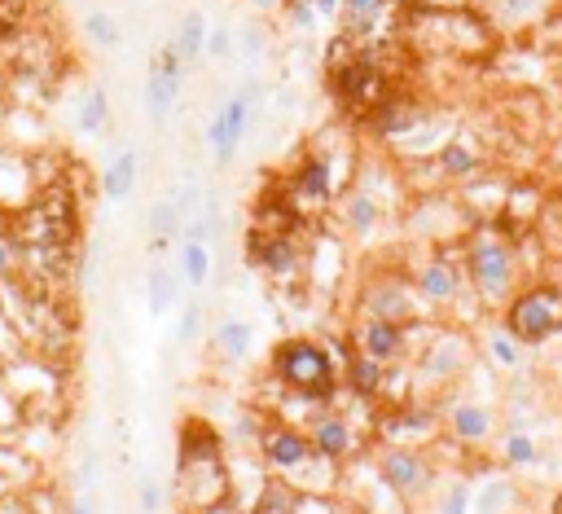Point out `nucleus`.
<instances>
[{
	"mask_svg": "<svg viewBox=\"0 0 562 514\" xmlns=\"http://www.w3.org/2000/svg\"><path fill=\"white\" fill-rule=\"evenodd\" d=\"M273 378L303 404L325 409V404H339L344 391V365L334 361V352L325 348V339H308V335H290L273 348L268 356Z\"/></svg>",
	"mask_w": 562,
	"mask_h": 514,
	"instance_id": "nucleus-1",
	"label": "nucleus"
},
{
	"mask_svg": "<svg viewBox=\"0 0 562 514\" xmlns=\"http://www.w3.org/2000/svg\"><path fill=\"white\" fill-rule=\"evenodd\" d=\"M176 492L185 497V505L193 514L234 501V475L224 466V449L220 436L207 423H185L180 427V444H176Z\"/></svg>",
	"mask_w": 562,
	"mask_h": 514,
	"instance_id": "nucleus-2",
	"label": "nucleus"
},
{
	"mask_svg": "<svg viewBox=\"0 0 562 514\" xmlns=\"http://www.w3.org/2000/svg\"><path fill=\"white\" fill-rule=\"evenodd\" d=\"M462 268H466V281H471V294L479 308H505L523 281L519 255L492 221H479L462 238Z\"/></svg>",
	"mask_w": 562,
	"mask_h": 514,
	"instance_id": "nucleus-3",
	"label": "nucleus"
},
{
	"mask_svg": "<svg viewBox=\"0 0 562 514\" xmlns=\"http://www.w3.org/2000/svg\"><path fill=\"white\" fill-rule=\"evenodd\" d=\"M479 365V343L466 326H430L426 339L417 343L409 369H413V391H448L453 383H462L471 369Z\"/></svg>",
	"mask_w": 562,
	"mask_h": 514,
	"instance_id": "nucleus-4",
	"label": "nucleus"
},
{
	"mask_svg": "<svg viewBox=\"0 0 562 514\" xmlns=\"http://www.w3.org/2000/svg\"><path fill=\"white\" fill-rule=\"evenodd\" d=\"M383 49L378 40H361L357 58L339 71H325V84H329V97L348 120H370V111L391 92V71L383 62Z\"/></svg>",
	"mask_w": 562,
	"mask_h": 514,
	"instance_id": "nucleus-5",
	"label": "nucleus"
},
{
	"mask_svg": "<svg viewBox=\"0 0 562 514\" xmlns=\"http://www.w3.org/2000/svg\"><path fill=\"white\" fill-rule=\"evenodd\" d=\"M501 326L523 343V348H540L549 339L562 335V286L558 281H527L510 294V303L501 308Z\"/></svg>",
	"mask_w": 562,
	"mask_h": 514,
	"instance_id": "nucleus-6",
	"label": "nucleus"
},
{
	"mask_svg": "<svg viewBox=\"0 0 562 514\" xmlns=\"http://www.w3.org/2000/svg\"><path fill=\"white\" fill-rule=\"evenodd\" d=\"M435 409H439L444 436L466 444V449H484V444H492L501 436V409L479 391H462V383L439 391Z\"/></svg>",
	"mask_w": 562,
	"mask_h": 514,
	"instance_id": "nucleus-7",
	"label": "nucleus"
},
{
	"mask_svg": "<svg viewBox=\"0 0 562 514\" xmlns=\"http://www.w3.org/2000/svg\"><path fill=\"white\" fill-rule=\"evenodd\" d=\"M409 277H413V286L426 299L430 313H448V308H458L471 294V281H466V268H462V242L426 247L422 264H413Z\"/></svg>",
	"mask_w": 562,
	"mask_h": 514,
	"instance_id": "nucleus-8",
	"label": "nucleus"
},
{
	"mask_svg": "<svg viewBox=\"0 0 562 514\" xmlns=\"http://www.w3.org/2000/svg\"><path fill=\"white\" fill-rule=\"evenodd\" d=\"M430 313L426 299L417 294L413 277L409 273H374L361 281L357 290V317H387V322H404V326H417L422 317Z\"/></svg>",
	"mask_w": 562,
	"mask_h": 514,
	"instance_id": "nucleus-9",
	"label": "nucleus"
},
{
	"mask_svg": "<svg viewBox=\"0 0 562 514\" xmlns=\"http://www.w3.org/2000/svg\"><path fill=\"white\" fill-rule=\"evenodd\" d=\"M255 444H260V462H264L277 479H290V484L299 488L303 475H312L316 449H312V440H308V431H303L299 423L268 418V423L255 431Z\"/></svg>",
	"mask_w": 562,
	"mask_h": 514,
	"instance_id": "nucleus-10",
	"label": "nucleus"
},
{
	"mask_svg": "<svg viewBox=\"0 0 562 514\" xmlns=\"http://www.w3.org/2000/svg\"><path fill=\"white\" fill-rule=\"evenodd\" d=\"M430 322H417V326H404V322H387V317H357V326L348 330L352 348L383 361V365H409L417 343L426 339Z\"/></svg>",
	"mask_w": 562,
	"mask_h": 514,
	"instance_id": "nucleus-11",
	"label": "nucleus"
},
{
	"mask_svg": "<svg viewBox=\"0 0 562 514\" xmlns=\"http://www.w3.org/2000/svg\"><path fill=\"white\" fill-rule=\"evenodd\" d=\"M282 189L295 198V208H299L303 216H312V212H334V198H339L348 185L339 180V167L329 163V154L312 146V150L290 167V176H286Z\"/></svg>",
	"mask_w": 562,
	"mask_h": 514,
	"instance_id": "nucleus-12",
	"label": "nucleus"
},
{
	"mask_svg": "<svg viewBox=\"0 0 562 514\" xmlns=\"http://www.w3.org/2000/svg\"><path fill=\"white\" fill-rule=\"evenodd\" d=\"M374 471L409 505L417 497L435 492V462H430V449H422V444H383L374 457Z\"/></svg>",
	"mask_w": 562,
	"mask_h": 514,
	"instance_id": "nucleus-13",
	"label": "nucleus"
},
{
	"mask_svg": "<svg viewBox=\"0 0 562 514\" xmlns=\"http://www.w3.org/2000/svg\"><path fill=\"white\" fill-rule=\"evenodd\" d=\"M374 436H378L383 444H422V449H426L430 440L444 436L439 409H435V400L422 404L417 396L396 400V404H383L378 418H374Z\"/></svg>",
	"mask_w": 562,
	"mask_h": 514,
	"instance_id": "nucleus-14",
	"label": "nucleus"
},
{
	"mask_svg": "<svg viewBox=\"0 0 562 514\" xmlns=\"http://www.w3.org/2000/svg\"><path fill=\"white\" fill-rule=\"evenodd\" d=\"M255 97H260V88L247 84V88H238V92L211 115V124H207V146H211V159H215L220 167H229L234 154H238V146L247 141L251 120H255Z\"/></svg>",
	"mask_w": 562,
	"mask_h": 514,
	"instance_id": "nucleus-15",
	"label": "nucleus"
},
{
	"mask_svg": "<svg viewBox=\"0 0 562 514\" xmlns=\"http://www.w3.org/2000/svg\"><path fill=\"white\" fill-rule=\"evenodd\" d=\"M247 264L260 268L268 281H295L303 273V247L299 234H273V229H255L247 234Z\"/></svg>",
	"mask_w": 562,
	"mask_h": 514,
	"instance_id": "nucleus-16",
	"label": "nucleus"
},
{
	"mask_svg": "<svg viewBox=\"0 0 562 514\" xmlns=\"http://www.w3.org/2000/svg\"><path fill=\"white\" fill-rule=\"evenodd\" d=\"M303 431H308V440H312L316 457H325V462H334V466H348V462L361 453V431H357V427H352V418H348V414H339L334 404L312 409L308 423H303Z\"/></svg>",
	"mask_w": 562,
	"mask_h": 514,
	"instance_id": "nucleus-17",
	"label": "nucleus"
},
{
	"mask_svg": "<svg viewBox=\"0 0 562 514\" xmlns=\"http://www.w3.org/2000/svg\"><path fill=\"white\" fill-rule=\"evenodd\" d=\"M387 216H391V208L378 193H370L365 185H348L339 198H334V225H339V234L352 238V242H370L387 225Z\"/></svg>",
	"mask_w": 562,
	"mask_h": 514,
	"instance_id": "nucleus-18",
	"label": "nucleus"
},
{
	"mask_svg": "<svg viewBox=\"0 0 562 514\" xmlns=\"http://www.w3.org/2000/svg\"><path fill=\"white\" fill-rule=\"evenodd\" d=\"M185 58L180 49L167 40L154 58H150V75H146V111L154 124H163L172 111H176V101H180V84H185Z\"/></svg>",
	"mask_w": 562,
	"mask_h": 514,
	"instance_id": "nucleus-19",
	"label": "nucleus"
},
{
	"mask_svg": "<svg viewBox=\"0 0 562 514\" xmlns=\"http://www.w3.org/2000/svg\"><path fill=\"white\" fill-rule=\"evenodd\" d=\"M430 111L435 106H426V101L422 97H413V92H400V88H391L383 101H378V106L370 111V133L378 137V141H400V137H409L413 128H422L426 120H430Z\"/></svg>",
	"mask_w": 562,
	"mask_h": 514,
	"instance_id": "nucleus-20",
	"label": "nucleus"
},
{
	"mask_svg": "<svg viewBox=\"0 0 562 514\" xmlns=\"http://www.w3.org/2000/svg\"><path fill=\"white\" fill-rule=\"evenodd\" d=\"M426 163H430V172H435V185H462V180H471L475 172L488 167V150H484V141H479L475 133L458 128Z\"/></svg>",
	"mask_w": 562,
	"mask_h": 514,
	"instance_id": "nucleus-21",
	"label": "nucleus"
},
{
	"mask_svg": "<svg viewBox=\"0 0 562 514\" xmlns=\"http://www.w3.org/2000/svg\"><path fill=\"white\" fill-rule=\"evenodd\" d=\"M36 193H40L36 154H27L23 146L0 137V208H5V212H23Z\"/></svg>",
	"mask_w": 562,
	"mask_h": 514,
	"instance_id": "nucleus-22",
	"label": "nucleus"
},
{
	"mask_svg": "<svg viewBox=\"0 0 562 514\" xmlns=\"http://www.w3.org/2000/svg\"><path fill=\"white\" fill-rule=\"evenodd\" d=\"M475 10L501 36H523L553 14V0H475Z\"/></svg>",
	"mask_w": 562,
	"mask_h": 514,
	"instance_id": "nucleus-23",
	"label": "nucleus"
},
{
	"mask_svg": "<svg viewBox=\"0 0 562 514\" xmlns=\"http://www.w3.org/2000/svg\"><path fill=\"white\" fill-rule=\"evenodd\" d=\"M387 374H391V365H383V361L352 348L348 361H344V391L352 400H361V404H383L387 400Z\"/></svg>",
	"mask_w": 562,
	"mask_h": 514,
	"instance_id": "nucleus-24",
	"label": "nucleus"
},
{
	"mask_svg": "<svg viewBox=\"0 0 562 514\" xmlns=\"http://www.w3.org/2000/svg\"><path fill=\"white\" fill-rule=\"evenodd\" d=\"M396 10H400V0H344L339 32H348L352 40H378Z\"/></svg>",
	"mask_w": 562,
	"mask_h": 514,
	"instance_id": "nucleus-25",
	"label": "nucleus"
},
{
	"mask_svg": "<svg viewBox=\"0 0 562 514\" xmlns=\"http://www.w3.org/2000/svg\"><path fill=\"white\" fill-rule=\"evenodd\" d=\"M303 264L312 273V286L316 290H334L344 281V268H348V251L339 247V238H329V234H316V242L303 251Z\"/></svg>",
	"mask_w": 562,
	"mask_h": 514,
	"instance_id": "nucleus-26",
	"label": "nucleus"
},
{
	"mask_svg": "<svg viewBox=\"0 0 562 514\" xmlns=\"http://www.w3.org/2000/svg\"><path fill=\"white\" fill-rule=\"evenodd\" d=\"M497 453H501V466H505V471H536V466L545 462L540 444H536V440H532V431H523V427L501 431Z\"/></svg>",
	"mask_w": 562,
	"mask_h": 514,
	"instance_id": "nucleus-27",
	"label": "nucleus"
},
{
	"mask_svg": "<svg viewBox=\"0 0 562 514\" xmlns=\"http://www.w3.org/2000/svg\"><path fill=\"white\" fill-rule=\"evenodd\" d=\"M180 229H185V212H180V202H176V198L154 202V208H150V251H154V255H163V251L180 238Z\"/></svg>",
	"mask_w": 562,
	"mask_h": 514,
	"instance_id": "nucleus-28",
	"label": "nucleus"
},
{
	"mask_svg": "<svg viewBox=\"0 0 562 514\" xmlns=\"http://www.w3.org/2000/svg\"><path fill=\"white\" fill-rule=\"evenodd\" d=\"M519 484L510 475H488L479 488H475V514H505V510H519Z\"/></svg>",
	"mask_w": 562,
	"mask_h": 514,
	"instance_id": "nucleus-29",
	"label": "nucleus"
},
{
	"mask_svg": "<svg viewBox=\"0 0 562 514\" xmlns=\"http://www.w3.org/2000/svg\"><path fill=\"white\" fill-rule=\"evenodd\" d=\"M75 128H79L84 137H101V133L110 128V92H105L101 84L84 88L79 106H75Z\"/></svg>",
	"mask_w": 562,
	"mask_h": 514,
	"instance_id": "nucleus-30",
	"label": "nucleus"
},
{
	"mask_svg": "<svg viewBox=\"0 0 562 514\" xmlns=\"http://www.w3.org/2000/svg\"><path fill=\"white\" fill-rule=\"evenodd\" d=\"M137 172H141V159H137V150H124V154H115V163H110V167L101 172V193H105L110 202H124V198L137 189Z\"/></svg>",
	"mask_w": 562,
	"mask_h": 514,
	"instance_id": "nucleus-31",
	"label": "nucleus"
},
{
	"mask_svg": "<svg viewBox=\"0 0 562 514\" xmlns=\"http://www.w3.org/2000/svg\"><path fill=\"white\" fill-rule=\"evenodd\" d=\"M523 352H527V348H523L505 326H492V335L479 343V361L492 365V369H505V374L523 365Z\"/></svg>",
	"mask_w": 562,
	"mask_h": 514,
	"instance_id": "nucleus-32",
	"label": "nucleus"
},
{
	"mask_svg": "<svg viewBox=\"0 0 562 514\" xmlns=\"http://www.w3.org/2000/svg\"><path fill=\"white\" fill-rule=\"evenodd\" d=\"M211 343L220 348L224 361H247V352H251V343H255V326L242 322V317H224V322L215 326Z\"/></svg>",
	"mask_w": 562,
	"mask_h": 514,
	"instance_id": "nucleus-33",
	"label": "nucleus"
},
{
	"mask_svg": "<svg viewBox=\"0 0 562 514\" xmlns=\"http://www.w3.org/2000/svg\"><path fill=\"white\" fill-rule=\"evenodd\" d=\"M176 273L185 286H207L211 281V247L207 242H193V238H180V251H176Z\"/></svg>",
	"mask_w": 562,
	"mask_h": 514,
	"instance_id": "nucleus-34",
	"label": "nucleus"
},
{
	"mask_svg": "<svg viewBox=\"0 0 562 514\" xmlns=\"http://www.w3.org/2000/svg\"><path fill=\"white\" fill-rule=\"evenodd\" d=\"M176 281H180L176 268H167V264H154L150 268V277H146V303H150L154 317H167L172 308H176V290H180Z\"/></svg>",
	"mask_w": 562,
	"mask_h": 514,
	"instance_id": "nucleus-35",
	"label": "nucleus"
},
{
	"mask_svg": "<svg viewBox=\"0 0 562 514\" xmlns=\"http://www.w3.org/2000/svg\"><path fill=\"white\" fill-rule=\"evenodd\" d=\"M303 497L308 492H299L290 479H268L264 492L255 497V514H299L303 510Z\"/></svg>",
	"mask_w": 562,
	"mask_h": 514,
	"instance_id": "nucleus-36",
	"label": "nucleus"
},
{
	"mask_svg": "<svg viewBox=\"0 0 562 514\" xmlns=\"http://www.w3.org/2000/svg\"><path fill=\"white\" fill-rule=\"evenodd\" d=\"M172 45H176V49H180V58L193 66V62L202 58V49H207V18H202L198 10H189V14L180 18V27H176Z\"/></svg>",
	"mask_w": 562,
	"mask_h": 514,
	"instance_id": "nucleus-37",
	"label": "nucleus"
},
{
	"mask_svg": "<svg viewBox=\"0 0 562 514\" xmlns=\"http://www.w3.org/2000/svg\"><path fill=\"white\" fill-rule=\"evenodd\" d=\"M84 36H88L92 49H120V40H124L115 14H105V10H88L84 14Z\"/></svg>",
	"mask_w": 562,
	"mask_h": 514,
	"instance_id": "nucleus-38",
	"label": "nucleus"
},
{
	"mask_svg": "<svg viewBox=\"0 0 562 514\" xmlns=\"http://www.w3.org/2000/svg\"><path fill=\"white\" fill-rule=\"evenodd\" d=\"M430 514H475V488L466 479H448L435 497V510Z\"/></svg>",
	"mask_w": 562,
	"mask_h": 514,
	"instance_id": "nucleus-39",
	"label": "nucleus"
},
{
	"mask_svg": "<svg viewBox=\"0 0 562 514\" xmlns=\"http://www.w3.org/2000/svg\"><path fill=\"white\" fill-rule=\"evenodd\" d=\"M27 423V414H23V404L5 391V383H0V436H10V431H18Z\"/></svg>",
	"mask_w": 562,
	"mask_h": 514,
	"instance_id": "nucleus-40",
	"label": "nucleus"
},
{
	"mask_svg": "<svg viewBox=\"0 0 562 514\" xmlns=\"http://www.w3.org/2000/svg\"><path fill=\"white\" fill-rule=\"evenodd\" d=\"M202 335V303L198 299H189L185 308H180V326H176V343H193Z\"/></svg>",
	"mask_w": 562,
	"mask_h": 514,
	"instance_id": "nucleus-41",
	"label": "nucleus"
},
{
	"mask_svg": "<svg viewBox=\"0 0 562 514\" xmlns=\"http://www.w3.org/2000/svg\"><path fill=\"white\" fill-rule=\"evenodd\" d=\"M202 58H211V62H229V58H234V32H229V27H211V32H207Z\"/></svg>",
	"mask_w": 562,
	"mask_h": 514,
	"instance_id": "nucleus-42",
	"label": "nucleus"
},
{
	"mask_svg": "<svg viewBox=\"0 0 562 514\" xmlns=\"http://www.w3.org/2000/svg\"><path fill=\"white\" fill-rule=\"evenodd\" d=\"M282 14H286V23L299 27V32H312V27L321 23L316 10H312V0H282Z\"/></svg>",
	"mask_w": 562,
	"mask_h": 514,
	"instance_id": "nucleus-43",
	"label": "nucleus"
},
{
	"mask_svg": "<svg viewBox=\"0 0 562 514\" xmlns=\"http://www.w3.org/2000/svg\"><path fill=\"white\" fill-rule=\"evenodd\" d=\"M18 268H23L18 238H14V229H5V234H0V281H5V277H18Z\"/></svg>",
	"mask_w": 562,
	"mask_h": 514,
	"instance_id": "nucleus-44",
	"label": "nucleus"
},
{
	"mask_svg": "<svg viewBox=\"0 0 562 514\" xmlns=\"http://www.w3.org/2000/svg\"><path fill=\"white\" fill-rule=\"evenodd\" d=\"M14 352H23V339H18L14 322L5 317V303H0V361H5V356H14Z\"/></svg>",
	"mask_w": 562,
	"mask_h": 514,
	"instance_id": "nucleus-45",
	"label": "nucleus"
},
{
	"mask_svg": "<svg viewBox=\"0 0 562 514\" xmlns=\"http://www.w3.org/2000/svg\"><path fill=\"white\" fill-rule=\"evenodd\" d=\"M264 45H268L264 40V27L260 23H247V32H242V58L247 62H260L264 58Z\"/></svg>",
	"mask_w": 562,
	"mask_h": 514,
	"instance_id": "nucleus-46",
	"label": "nucleus"
},
{
	"mask_svg": "<svg viewBox=\"0 0 562 514\" xmlns=\"http://www.w3.org/2000/svg\"><path fill=\"white\" fill-rule=\"evenodd\" d=\"M137 501H141V514H159L163 510V488L154 479H141L137 484Z\"/></svg>",
	"mask_w": 562,
	"mask_h": 514,
	"instance_id": "nucleus-47",
	"label": "nucleus"
},
{
	"mask_svg": "<svg viewBox=\"0 0 562 514\" xmlns=\"http://www.w3.org/2000/svg\"><path fill=\"white\" fill-rule=\"evenodd\" d=\"M312 10H316V18H321V23H339L344 0H312Z\"/></svg>",
	"mask_w": 562,
	"mask_h": 514,
	"instance_id": "nucleus-48",
	"label": "nucleus"
},
{
	"mask_svg": "<svg viewBox=\"0 0 562 514\" xmlns=\"http://www.w3.org/2000/svg\"><path fill=\"white\" fill-rule=\"evenodd\" d=\"M0 514H36V510L23 492H10V497H0Z\"/></svg>",
	"mask_w": 562,
	"mask_h": 514,
	"instance_id": "nucleus-49",
	"label": "nucleus"
},
{
	"mask_svg": "<svg viewBox=\"0 0 562 514\" xmlns=\"http://www.w3.org/2000/svg\"><path fill=\"white\" fill-rule=\"evenodd\" d=\"M413 5H422V10H466V5H475V0H413Z\"/></svg>",
	"mask_w": 562,
	"mask_h": 514,
	"instance_id": "nucleus-50",
	"label": "nucleus"
},
{
	"mask_svg": "<svg viewBox=\"0 0 562 514\" xmlns=\"http://www.w3.org/2000/svg\"><path fill=\"white\" fill-rule=\"evenodd\" d=\"M66 514H97V510H92V501H88V497H75V501L66 505Z\"/></svg>",
	"mask_w": 562,
	"mask_h": 514,
	"instance_id": "nucleus-51",
	"label": "nucleus"
},
{
	"mask_svg": "<svg viewBox=\"0 0 562 514\" xmlns=\"http://www.w3.org/2000/svg\"><path fill=\"white\" fill-rule=\"evenodd\" d=\"M255 5H260V10H273V5H277V0H255Z\"/></svg>",
	"mask_w": 562,
	"mask_h": 514,
	"instance_id": "nucleus-52",
	"label": "nucleus"
},
{
	"mask_svg": "<svg viewBox=\"0 0 562 514\" xmlns=\"http://www.w3.org/2000/svg\"><path fill=\"white\" fill-rule=\"evenodd\" d=\"M553 514H562V492H558V501H553Z\"/></svg>",
	"mask_w": 562,
	"mask_h": 514,
	"instance_id": "nucleus-53",
	"label": "nucleus"
}]
</instances>
